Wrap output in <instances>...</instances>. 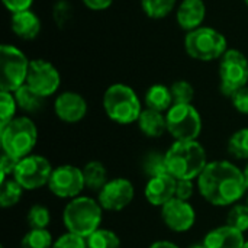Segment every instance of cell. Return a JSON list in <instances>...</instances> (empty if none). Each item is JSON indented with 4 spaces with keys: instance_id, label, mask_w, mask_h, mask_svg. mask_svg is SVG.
I'll use <instances>...</instances> for the list:
<instances>
[{
    "instance_id": "cell-1",
    "label": "cell",
    "mask_w": 248,
    "mask_h": 248,
    "mask_svg": "<svg viewBox=\"0 0 248 248\" xmlns=\"http://www.w3.org/2000/svg\"><path fill=\"white\" fill-rule=\"evenodd\" d=\"M199 192L214 206H231L247 192L244 171L227 160H217L206 164L198 177Z\"/></svg>"
},
{
    "instance_id": "cell-2",
    "label": "cell",
    "mask_w": 248,
    "mask_h": 248,
    "mask_svg": "<svg viewBox=\"0 0 248 248\" xmlns=\"http://www.w3.org/2000/svg\"><path fill=\"white\" fill-rule=\"evenodd\" d=\"M169 173L177 180H193L202 174L208 160L205 148L195 141H176L166 151Z\"/></svg>"
},
{
    "instance_id": "cell-3",
    "label": "cell",
    "mask_w": 248,
    "mask_h": 248,
    "mask_svg": "<svg viewBox=\"0 0 248 248\" xmlns=\"http://www.w3.org/2000/svg\"><path fill=\"white\" fill-rule=\"evenodd\" d=\"M102 217L103 208L99 201L89 196H77L65 205L62 222L68 232L87 238L100 228Z\"/></svg>"
},
{
    "instance_id": "cell-4",
    "label": "cell",
    "mask_w": 248,
    "mask_h": 248,
    "mask_svg": "<svg viewBox=\"0 0 248 248\" xmlns=\"http://www.w3.org/2000/svg\"><path fill=\"white\" fill-rule=\"evenodd\" d=\"M0 140L3 153L22 160L31 155L38 141V129L33 121L28 116L12 119L4 126H0Z\"/></svg>"
},
{
    "instance_id": "cell-5",
    "label": "cell",
    "mask_w": 248,
    "mask_h": 248,
    "mask_svg": "<svg viewBox=\"0 0 248 248\" xmlns=\"http://www.w3.org/2000/svg\"><path fill=\"white\" fill-rule=\"evenodd\" d=\"M103 108L106 115L121 125L137 122L142 112L141 102L134 89L122 83L108 87L103 94Z\"/></svg>"
},
{
    "instance_id": "cell-6",
    "label": "cell",
    "mask_w": 248,
    "mask_h": 248,
    "mask_svg": "<svg viewBox=\"0 0 248 248\" xmlns=\"http://www.w3.org/2000/svg\"><path fill=\"white\" fill-rule=\"evenodd\" d=\"M185 48L193 60L214 61L227 52V39L217 29L201 26L186 35Z\"/></svg>"
},
{
    "instance_id": "cell-7",
    "label": "cell",
    "mask_w": 248,
    "mask_h": 248,
    "mask_svg": "<svg viewBox=\"0 0 248 248\" xmlns=\"http://www.w3.org/2000/svg\"><path fill=\"white\" fill-rule=\"evenodd\" d=\"M167 132L176 141H195L202 131V118L192 105H173L166 115Z\"/></svg>"
},
{
    "instance_id": "cell-8",
    "label": "cell",
    "mask_w": 248,
    "mask_h": 248,
    "mask_svg": "<svg viewBox=\"0 0 248 248\" xmlns=\"http://www.w3.org/2000/svg\"><path fill=\"white\" fill-rule=\"evenodd\" d=\"M29 62L26 55L13 45H1L0 48V65L1 80L0 87L4 92L15 93L19 87L26 84Z\"/></svg>"
},
{
    "instance_id": "cell-9",
    "label": "cell",
    "mask_w": 248,
    "mask_h": 248,
    "mask_svg": "<svg viewBox=\"0 0 248 248\" xmlns=\"http://www.w3.org/2000/svg\"><path fill=\"white\" fill-rule=\"evenodd\" d=\"M219 77H221V92L225 96L232 97L238 90L247 87V57L238 49H228L221 58Z\"/></svg>"
},
{
    "instance_id": "cell-10",
    "label": "cell",
    "mask_w": 248,
    "mask_h": 248,
    "mask_svg": "<svg viewBox=\"0 0 248 248\" xmlns=\"http://www.w3.org/2000/svg\"><path fill=\"white\" fill-rule=\"evenodd\" d=\"M52 170L54 169L51 163L45 157L31 154L19 160L13 173V179L25 190H35L48 185Z\"/></svg>"
},
{
    "instance_id": "cell-11",
    "label": "cell",
    "mask_w": 248,
    "mask_h": 248,
    "mask_svg": "<svg viewBox=\"0 0 248 248\" xmlns=\"http://www.w3.org/2000/svg\"><path fill=\"white\" fill-rule=\"evenodd\" d=\"M84 187L83 170L71 164H62L54 169L48 182L51 193L61 199H74L80 196Z\"/></svg>"
},
{
    "instance_id": "cell-12",
    "label": "cell",
    "mask_w": 248,
    "mask_h": 248,
    "mask_svg": "<svg viewBox=\"0 0 248 248\" xmlns=\"http://www.w3.org/2000/svg\"><path fill=\"white\" fill-rule=\"evenodd\" d=\"M61 83L58 70L45 60H32L29 62L26 84L42 97L54 94Z\"/></svg>"
},
{
    "instance_id": "cell-13",
    "label": "cell",
    "mask_w": 248,
    "mask_h": 248,
    "mask_svg": "<svg viewBox=\"0 0 248 248\" xmlns=\"http://www.w3.org/2000/svg\"><path fill=\"white\" fill-rule=\"evenodd\" d=\"M135 196L134 185L124 177L109 180L97 195V201L105 211L119 212L131 205Z\"/></svg>"
},
{
    "instance_id": "cell-14",
    "label": "cell",
    "mask_w": 248,
    "mask_h": 248,
    "mask_svg": "<svg viewBox=\"0 0 248 248\" xmlns=\"http://www.w3.org/2000/svg\"><path fill=\"white\" fill-rule=\"evenodd\" d=\"M161 218L169 230L186 232L195 225L196 212L189 202L174 198L161 208Z\"/></svg>"
},
{
    "instance_id": "cell-15",
    "label": "cell",
    "mask_w": 248,
    "mask_h": 248,
    "mask_svg": "<svg viewBox=\"0 0 248 248\" xmlns=\"http://www.w3.org/2000/svg\"><path fill=\"white\" fill-rule=\"evenodd\" d=\"M54 110L62 122L77 124L87 113V102L76 92H64L55 99Z\"/></svg>"
},
{
    "instance_id": "cell-16",
    "label": "cell",
    "mask_w": 248,
    "mask_h": 248,
    "mask_svg": "<svg viewBox=\"0 0 248 248\" xmlns=\"http://www.w3.org/2000/svg\"><path fill=\"white\" fill-rule=\"evenodd\" d=\"M176 183L177 179H174L171 174L151 177L144 189L145 199L153 206L163 208L167 202L176 198Z\"/></svg>"
},
{
    "instance_id": "cell-17",
    "label": "cell",
    "mask_w": 248,
    "mask_h": 248,
    "mask_svg": "<svg viewBox=\"0 0 248 248\" xmlns=\"http://www.w3.org/2000/svg\"><path fill=\"white\" fill-rule=\"evenodd\" d=\"M244 244V232L230 225L212 230L203 240V246L206 248H243Z\"/></svg>"
},
{
    "instance_id": "cell-18",
    "label": "cell",
    "mask_w": 248,
    "mask_h": 248,
    "mask_svg": "<svg viewBox=\"0 0 248 248\" xmlns=\"http://www.w3.org/2000/svg\"><path fill=\"white\" fill-rule=\"evenodd\" d=\"M206 16V6L203 0H183L177 9V22L185 31H195L201 28Z\"/></svg>"
},
{
    "instance_id": "cell-19",
    "label": "cell",
    "mask_w": 248,
    "mask_h": 248,
    "mask_svg": "<svg viewBox=\"0 0 248 248\" xmlns=\"http://www.w3.org/2000/svg\"><path fill=\"white\" fill-rule=\"evenodd\" d=\"M12 29L13 32L26 41L35 39L41 32V20L39 17L29 9L13 13L12 16Z\"/></svg>"
},
{
    "instance_id": "cell-20",
    "label": "cell",
    "mask_w": 248,
    "mask_h": 248,
    "mask_svg": "<svg viewBox=\"0 0 248 248\" xmlns=\"http://www.w3.org/2000/svg\"><path fill=\"white\" fill-rule=\"evenodd\" d=\"M140 129L144 135L150 138H160L167 131V121L166 115L153 109H144L138 119Z\"/></svg>"
},
{
    "instance_id": "cell-21",
    "label": "cell",
    "mask_w": 248,
    "mask_h": 248,
    "mask_svg": "<svg viewBox=\"0 0 248 248\" xmlns=\"http://www.w3.org/2000/svg\"><path fill=\"white\" fill-rule=\"evenodd\" d=\"M145 103L148 109H153L161 113L167 112L174 105L171 90L163 84H154L145 93Z\"/></svg>"
},
{
    "instance_id": "cell-22",
    "label": "cell",
    "mask_w": 248,
    "mask_h": 248,
    "mask_svg": "<svg viewBox=\"0 0 248 248\" xmlns=\"http://www.w3.org/2000/svg\"><path fill=\"white\" fill-rule=\"evenodd\" d=\"M83 176H84V183L86 187L94 192H100L103 186L109 182L108 180V171L103 163L100 161H89L83 167Z\"/></svg>"
},
{
    "instance_id": "cell-23",
    "label": "cell",
    "mask_w": 248,
    "mask_h": 248,
    "mask_svg": "<svg viewBox=\"0 0 248 248\" xmlns=\"http://www.w3.org/2000/svg\"><path fill=\"white\" fill-rule=\"evenodd\" d=\"M15 99L17 103V108L23 109L25 112H38L42 105H44V99L42 96H39L36 92H33L28 84H23L22 87H19L15 93Z\"/></svg>"
},
{
    "instance_id": "cell-24",
    "label": "cell",
    "mask_w": 248,
    "mask_h": 248,
    "mask_svg": "<svg viewBox=\"0 0 248 248\" xmlns=\"http://www.w3.org/2000/svg\"><path fill=\"white\" fill-rule=\"evenodd\" d=\"M23 187L15 179H6L0 183V206L1 208H12L15 206L23 193Z\"/></svg>"
},
{
    "instance_id": "cell-25",
    "label": "cell",
    "mask_w": 248,
    "mask_h": 248,
    "mask_svg": "<svg viewBox=\"0 0 248 248\" xmlns=\"http://www.w3.org/2000/svg\"><path fill=\"white\" fill-rule=\"evenodd\" d=\"M144 171L145 174L151 177L163 176V174H170L167 169V160H166V153H158V151H151L145 155L144 158Z\"/></svg>"
},
{
    "instance_id": "cell-26",
    "label": "cell",
    "mask_w": 248,
    "mask_h": 248,
    "mask_svg": "<svg viewBox=\"0 0 248 248\" xmlns=\"http://www.w3.org/2000/svg\"><path fill=\"white\" fill-rule=\"evenodd\" d=\"M86 240H87V248H121L119 237L110 230L99 228Z\"/></svg>"
},
{
    "instance_id": "cell-27",
    "label": "cell",
    "mask_w": 248,
    "mask_h": 248,
    "mask_svg": "<svg viewBox=\"0 0 248 248\" xmlns=\"http://www.w3.org/2000/svg\"><path fill=\"white\" fill-rule=\"evenodd\" d=\"M54 241L48 230H31L25 234L19 248H52Z\"/></svg>"
},
{
    "instance_id": "cell-28",
    "label": "cell",
    "mask_w": 248,
    "mask_h": 248,
    "mask_svg": "<svg viewBox=\"0 0 248 248\" xmlns=\"http://www.w3.org/2000/svg\"><path fill=\"white\" fill-rule=\"evenodd\" d=\"M228 153L238 160H248V128L237 131L230 138Z\"/></svg>"
},
{
    "instance_id": "cell-29",
    "label": "cell",
    "mask_w": 248,
    "mask_h": 248,
    "mask_svg": "<svg viewBox=\"0 0 248 248\" xmlns=\"http://www.w3.org/2000/svg\"><path fill=\"white\" fill-rule=\"evenodd\" d=\"M176 1L177 0H141V4L147 16L153 19H160L167 16L173 10Z\"/></svg>"
},
{
    "instance_id": "cell-30",
    "label": "cell",
    "mask_w": 248,
    "mask_h": 248,
    "mask_svg": "<svg viewBox=\"0 0 248 248\" xmlns=\"http://www.w3.org/2000/svg\"><path fill=\"white\" fill-rule=\"evenodd\" d=\"M17 109V103L15 94L10 92H0V126H4L12 119H15V113Z\"/></svg>"
},
{
    "instance_id": "cell-31",
    "label": "cell",
    "mask_w": 248,
    "mask_h": 248,
    "mask_svg": "<svg viewBox=\"0 0 248 248\" xmlns=\"http://www.w3.org/2000/svg\"><path fill=\"white\" fill-rule=\"evenodd\" d=\"M51 222V214L48 208L42 205H33L31 206L28 212V224L31 230H46V227Z\"/></svg>"
},
{
    "instance_id": "cell-32",
    "label": "cell",
    "mask_w": 248,
    "mask_h": 248,
    "mask_svg": "<svg viewBox=\"0 0 248 248\" xmlns=\"http://www.w3.org/2000/svg\"><path fill=\"white\" fill-rule=\"evenodd\" d=\"M227 225L246 232L248 231V206L247 205H234L227 215Z\"/></svg>"
},
{
    "instance_id": "cell-33",
    "label": "cell",
    "mask_w": 248,
    "mask_h": 248,
    "mask_svg": "<svg viewBox=\"0 0 248 248\" xmlns=\"http://www.w3.org/2000/svg\"><path fill=\"white\" fill-rule=\"evenodd\" d=\"M171 90V96H173V102L174 105H187L192 103L193 96H195V90L192 87V84L186 80H179L174 81L170 87Z\"/></svg>"
},
{
    "instance_id": "cell-34",
    "label": "cell",
    "mask_w": 248,
    "mask_h": 248,
    "mask_svg": "<svg viewBox=\"0 0 248 248\" xmlns=\"http://www.w3.org/2000/svg\"><path fill=\"white\" fill-rule=\"evenodd\" d=\"M52 16H54V20L58 26H65L67 23L71 22L73 19V7L68 1L65 0H60L54 4V9H52Z\"/></svg>"
},
{
    "instance_id": "cell-35",
    "label": "cell",
    "mask_w": 248,
    "mask_h": 248,
    "mask_svg": "<svg viewBox=\"0 0 248 248\" xmlns=\"http://www.w3.org/2000/svg\"><path fill=\"white\" fill-rule=\"evenodd\" d=\"M52 248H87V240L67 231L54 243Z\"/></svg>"
},
{
    "instance_id": "cell-36",
    "label": "cell",
    "mask_w": 248,
    "mask_h": 248,
    "mask_svg": "<svg viewBox=\"0 0 248 248\" xmlns=\"http://www.w3.org/2000/svg\"><path fill=\"white\" fill-rule=\"evenodd\" d=\"M17 163H19V160H15L13 157H10V155H7V154L3 153V155H1V164H0V183L4 182L9 174L13 176Z\"/></svg>"
},
{
    "instance_id": "cell-37",
    "label": "cell",
    "mask_w": 248,
    "mask_h": 248,
    "mask_svg": "<svg viewBox=\"0 0 248 248\" xmlns=\"http://www.w3.org/2000/svg\"><path fill=\"white\" fill-rule=\"evenodd\" d=\"M193 180H177L176 183V198L180 201H189L193 196Z\"/></svg>"
},
{
    "instance_id": "cell-38",
    "label": "cell",
    "mask_w": 248,
    "mask_h": 248,
    "mask_svg": "<svg viewBox=\"0 0 248 248\" xmlns=\"http://www.w3.org/2000/svg\"><path fill=\"white\" fill-rule=\"evenodd\" d=\"M231 99H232L234 108H235L240 113L248 115V87H244V89L238 90Z\"/></svg>"
},
{
    "instance_id": "cell-39",
    "label": "cell",
    "mask_w": 248,
    "mask_h": 248,
    "mask_svg": "<svg viewBox=\"0 0 248 248\" xmlns=\"http://www.w3.org/2000/svg\"><path fill=\"white\" fill-rule=\"evenodd\" d=\"M3 3L7 10H10L12 13H17L22 10H29L33 0H3Z\"/></svg>"
},
{
    "instance_id": "cell-40",
    "label": "cell",
    "mask_w": 248,
    "mask_h": 248,
    "mask_svg": "<svg viewBox=\"0 0 248 248\" xmlns=\"http://www.w3.org/2000/svg\"><path fill=\"white\" fill-rule=\"evenodd\" d=\"M83 1L92 10H105L113 3V0H83Z\"/></svg>"
},
{
    "instance_id": "cell-41",
    "label": "cell",
    "mask_w": 248,
    "mask_h": 248,
    "mask_svg": "<svg viewBox=\"0 0 248 248\" xmlns=\"http://www.w3.org/2000/svg\"><path fill=\"white\" fill-rule=\"evenodd\" d=\"M150 248H179L174 243L170 241H155L154 244H151Z\"/></svg>"
},
{
    "instance_id": "cell-42",
    "label": "cell",
    "mask_w": 248,
    "mask_h": 248,
    "mask_svg": "<svg viewBox=\"0 0 248 248\" xmlns=\"http://www.w3.org/2000/svg\"><path fill=\"white\" fill-rule=\"evenodd\" d=\"M244 179H246V185H247V189H248V163H247V166L244 167Z\"/></svg>"
},
{
    "instance_id": "cell-43",
    "label": "cell",
    "mask_w": 248,
    "mask_h": 248,
    "mask_svg": "<svg viewBox=\"0 0 248 248\" xmlns=\"http://www.w3.org/2000/svg\"><path fill=\"white\" fill-rule=\"evenodd\" d=\"M192 248H206V247H205L203 244H201V246H193V247H192Z\"/></svg>"
},
{
    "instance_id": "cell-44",
    "label": "cell",
    "mask_w": 248,
    "mask_h": 248,
    "mask_svg": "<svg viewBox=\"0 0 248 248\" xmlns=\"http://www.w3.org/2000/svg\"><path fill=\"white\" fill-rule=\"evenodd\" d=\"M243 248H248V241H246V244H244V247Z\"/></svg>"
},
{
    "instance_id": "cell-45",
    "label": "cell",
    "mask_w": 248,
    "mask_h": 248,
    "mask_svg": "<svg viewBox=\"0 0 248 248\" xmlns=\"http://www.w3.org/2000/svg\"><path fill=\"white\" fill-rule=\"evenodd\" d=\"M246 205H247V206H248V195H247V203H246Z\"/></svg>"
},
{
    "instance_id": "cell-46",
    "label": "cell",
    "mask_w": 248,
    "mask_h": 248,
    "mask_svg": "<svg viewBox=\"0 0 248 248\" xmlns=\"http://www.w3.org/2000/svg\"><path fill=\"white\" fill-rule=\"evenodd\" d=\"M246 3H247V6H248V0H246Z\"/></svg>"
},
{
    "instance_id": "cell-47",
    "label": "cell",
    "mask_w": 248,
    "mask_h": 248,
    "mask_svg": "<svg viewBox=\"0 0 248 248\" xmlns=\"http://www.w3.org/2000/svg\"><path fill=\"white\" fill-rule=\"evenodd\" d=\"M0 248H6V247H0Z\"/></svg>"
}]
</instances>
